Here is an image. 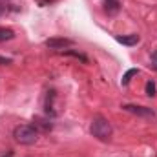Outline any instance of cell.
<instances>
[{"mask_svg":"<svg viewBox=\"0 0 157 157\" xmlns=\"http://www.w3.org/2000/svg\"><path fill=\"white\" fill-rule=\"evenodd\" d=\"M150 68L157 71V49L152 53V57H150Z\"/></svg>","mask_w":157,"mask_h":157,"instance_id":"cell-11","label":"cell"},{"mask_svg":"<svg viewBox=\"0 0 157 157\" xmlns=\"http://www.w3.org/2000/svg\"><path fill=\"white\" fill-rule=\"evenodd\" d=\"M13 137L18 144H24V146H31L39 141V130L31 124H20L15 128L13 132Z\"/></svg>","mask_w":157,"mask_h":157,"instance_id":"cell-2","label":"cell"},{"mask_svg":"<svg viewBox=\"0 0 157 157\" xmlns=\"http://www.w3.org/2000/svg\"><path fill=\"white\" fill-rule=\"evenodd\" d=\"M6 64H11V59H6V57H0V66H6Z\"/></svg>","mask_w":157,"mask_h":157,"instance_id":"cell-12","label":"cell"},{"mask_svg":"<svg viewBox=\"0 0 157 157\" xmlns=\"http://www.w3.org/2000/svg\"><path fill=\"white\" fill-rule=\"evenodd\" d=\"M104 2H106V0H104Z\"/></svg>","mask_w":157,"mask_h":157,"instance_id":"cell-14","label":"cell"},{"mask_svg":"<svg viewBox=\"0 0 157 157\" xmlns=\"http://www.w3.org/2000/svg\"><path fill=\"white\" fill-rule=\"evenodd\" d=\"M62 53H64V55H71V57H75V59H80L82 62H88V57H86L84 53H80V51H75V49H64Z\"/></svg>","mask_w":157,"mask_h":157,"instance_id":"cell-9","label":"cell"},{"mask_svg":"<svg viewBox=\"0 0 157 157\" xmlns=\"http://www.w3.org/2000/svg\"><path fill=\"white\" fill-rule=\"evenodd\" d=\"M90 133L101 141V143H108L113 135V128H112V122L102 115H95L91 119V124H90Z\"/></svg>","mask_w":157,"mask_h":157,"instance_id":"cell-1","label":"cell"},{"mask_svg":"<svg viewBox=\"0 0 157 157\" xmlns=\"http://www.w3.org/2000/svg\"><path fill=\"white\" fill-rule=\"evenodd\" d=\"M119 9H121V2H119V0H106V2H104V11H106L110 17L117 15Z\"/></svg>","mask_w":157,"mask_h":157,"instance_id":"cell-6","label":"cell"},{"mask_svg":"<svg viewBox=\"0 0 157 157\" xmlns=\"http://www.w3.org/2000/svg\"><path fill=\"white\" fill-rule=\"evenodd\" d=\"M115 40H117V42H121V44H124V46H135V44L141 40V37H139L137 33H132V35H122V37H121V35H117V37H115Z\"/></svg>","mask_w":157,"mask_h":157,"instance_id":"cell-5","label":"cell"},{"mask_svg":"<svg viewBox=\"0 0 157 157\" xmlns=\"http://www.w3.org/2000/svg\"><path fill=\"white\" fill-rule=\"evenodd\" d=\"M15 39V31L11 28H6V26H0V42H7V40Z\"/></svg>","mask_w":157,"mask_h":157,"instance_id":"cell-7","label":"cell"},{"mask_svg":"<svg viewBox=\"0 0 157 157\" xmlns=\"http://www.w3.org/2000/svg\"><path fill=\"white\" fill-rule=\"evenodd\" d=\"M135 75H139V70H137V68H132V70H128V71H126V73L122 75V86L130 84L132 77H135Z\"/></svg>","mask_w":157,"mask_h":157,"instance_id":"cell-8","label":"cell"},{"mask_svg":"<svg viewBox=\"0 0 157 157\" xmlns=\"http://www.w3.org/2000/svg\"><path fill=\"white\" fill-rule=\"evenodd\" d=\"M124 112H130L133 115H139V117L144 119H155V112L152 108H146V106H135V104H124L122 106Z\"/></svg>","mask_w":157,"mask_h":157,"instance_id":"cell-3","label":"cell"},{"mask_svg":"<svg viewBox=\"0 0 157 157\" xmlns=\"http://www.w3.org/2000/svg\"><path fill=\"white\" fill-rule=\"evenodd\" d=\"M4 11H6V6H4V2L0 0V17H2V13H4Z\"/></svg>","mask_w":157,"mask_h":157,"instance_id":"cell-13","label":"cell"},{"mask_svg":"<svg viewBox=\"0 0 157 157\" xmlns=\"http://www.w3.org/2000/svg\"><path fill=\"white\" fill-rule=\"evenodd\" d=\"M155 93H157L155 82L154 80H148V84H146V95L148 97H155Z\"/></svg>","mask_w":157,"mask_h":157,"instance_id":"cell-10","label":"cell"},{"mask_svg":"<svg viewBox=\"0 0 157 157\" xmlns=\"http://www.w3.org/2000/svg\"><path fill=\"white\" fill-rule=\"evenodd\" d=\"M44 46L49 48V49H66L70 46H73V40L70 39H64V37H51V39L44 40Z\"/></svg>","mask_w":157,"mask_h":157,"instance_id":"cell-4","label":"cell"}]
</instances>
